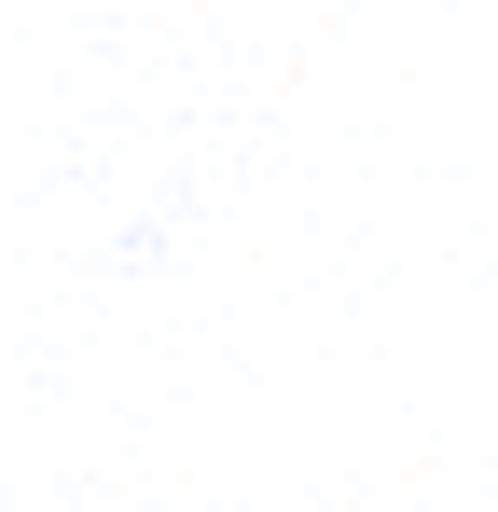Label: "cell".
Here are the masks:
<instances>
[]
</instances>
